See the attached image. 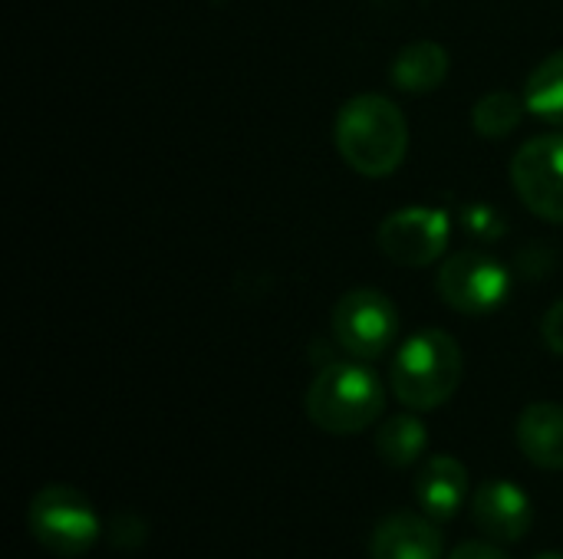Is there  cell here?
Instances as JSON below:
<instances>
[{
  "mask_svg": "<svg viewBox=\"0 0 563 559\" xmlns=\"http://www.w3.org/2000/svg\"><path fill=\"white\" fill-rule=\"evenodd\" d=\"M452 217L442 208L409 204L383 217L376 241L379 250L399 267H432L445 257Z\"/></svg>",
  "mask_w": 563,
  "mask_h": 559,
  "instance_id": "obj_8",
  "label": "cell"
},
{
  "mask_svg": "<svg viewBox=\"0 0 563 559\" xmlns=\"http://www.w3.org/2000/svg\"><path fill=\"white\" fill-rule=\"evenodd\" d=\"M528 112L525 96L518 92H488L472 105V125L482 138H508Z\"/></svg>",
  "mask_w": 563,
  "mask_h": 559,
  "instance_id": "obj_16",
  "label": "cell"
},
{
  "mask_svg": "<svg viewBox=\"0 0 563 559\" xmlns=\"http://www.w3.org/2000/svg\"><path fill=\"white\" fill-rule=\"evenodd\" d=\"M426 445H429V432H426L422 418H416L412 412L386 418L376 432V451L389 468L416 465L422 458Z\"/></svg>",
  "mask_w": 563,
  "mask_h": 559,
  "instance_id": "obj_14",
  "label": "cell"
},
{
  "mask_svg": "<svg viewBox=\"0 0 563 559\" xmlns=\"http://www.w3.org/2000/svg\"><path fill=\"white\" fill-rule=\"evenodd\" d=\"M462 369L459 339L445 329H422L396 349L389 382L409 412H435L459 392Z\"/></svg>",
  "mask_w": 563,
  "mask_h": 559,
  "instance_id": "obj_3",
  "label": "cell"
},
{
  "mask_svg": "<svg viewBox=\"0 0 563 559\" xmlns=\"http://www.w3.org/2000/svg\"><path fill=\"white\" fill-rule=\"evenodd\" d=\"M33 540L53 557L73 559L89 554L102 537V521L89 497L69 484H46L26 507Z\"/></svg>",
  "mask_w": 563,
  "mask_h": 559,
  "instance_id": "obj_4",
  "label": "cell"
},
{
  "mask_svg": "<svg viewBox=\"0 0 563 559\" xmlns=\"http://www.w3.org/2000/svg\"><path fill=\"white\" fill-rule=\"evenodd\" d=\"M472 517L488 540L518 544L531 530L534 507L515 481H485L472 497Z\"/></svg>",
  "mask_w": 563,
  "mask_h": 559,
  "instance_id": "obj_9",
  "label": "cell"
},
{
  "mask_svg": "<svg viewBox=\"0 0 563 559\" xmlns=\"http://www.w3.org/2000/svg\"><path fill=\"white\" fill-rule=\"evenodd\" d=\"M511 185L531 214L563 224V132L534 135L515 152Z\"/></svg>",
  "mask_w": 563,
  "mask_h": 559,
  "instance_id": "obj_7",
  "label": "cell"
},
{
  "mask_svg": "<svg viewBox=\"0 0 563 559\" xmlns=\"http://www.w3.org/2000/svg\"><path fill=\"white\" fill-rule=\"evenodd\" d=\"M445 537L426 514H389L369 540V559H442Z\"/></svg>",
  "mask_w": 563,
  "mask_h": 559,
  "instance_id": "obj_10",
  "label": "cell"
},
{
  "mask_svg": "<svg viewBox=\"0 0 563 559\" xmlns=\"http://www.w3.org/2000/svg\"><path fill=\"white\" fill-rule=\"evenodd\" d=\"M442 303H449L462 316H488L508 303L511 273L508 267L485 250H459L452 254L435 277Z\"/></svg>",
  "mask_w": 563,
  "mask_h": 559,
  "instance_id": "obj_6",
  "label": "cell"
},
{
  "mask_svg": "<svg viewBox=\"0 0 563 559\" xmlns=\"http://www.w3.org/2000/svg\"><path fill=\"white\" fill-rule=\"evenodd\" d=\"M518 448L541 471H563V405L534 402L518 418Z\"/></svg>",
  "mask_w": 563,
  "mask_h": 559,
  "instance_id": "obj_12",
  "label": "cell"
},
{
  "mask_svg": "<svg viewBox=\"0 0 563 559\" xmlns=\"http://www.w3.org/2000/svg\"><path fill=\"white\" fill-rule=\"evenodd\" d=\"M452 69V59H449V49L435 40H416L409 46H402L389 66V76H393V86L409 92V96H426V92H435L445 76Z\"/></svg>",
  "mask_w": 563,
  "mask_h": 559,
  "instance_id": "obj_13",
  "label": "cell"
},
{
  "mask_svg": "<svg viewBox=\"0 0 563 559\" xmlns=\"http://www.w3.org/2000/svg\"><path fill=\"white\" fill-rule=\"evenodd\" d=\"M534 559H563V554H541V557Z\"/></svg>",
  "mask_w": 563,
  "mask_h": 559,
  "instance_id": "obj_20",
  "label": "cell"
},
{
  "mask_svg": "<svg viewBox=\"0 0 563 559\" xmlns=\"http://www.w3.org/2000/svg\"><path fill=\"white\" fill-rule=\"evenodd\" d=\"M399 336V310L376 287H353L333 306V339L360 362L389 353Z\"/></svg>",
  "mask_w": 563,
  "mask_h": 559,
  "instance_id": "obj_5",
  "label": "cell"
},
{
  "mask_svg": "<svg viewBox=\"0 0 563 559\" xmlns=\"http://www.w3.org/2000/svg\"><path fill=\"white\" fill-rule=\"evenodd\" d=\"M521 96H525L531 115H538L551 125H563V49L544 56L531 69Z\"/></svg>",
  "mask_w": 563,
  "mask_h": 559,
  "instance_id": "obj_15",
  "label": "cell"
},
{
  "mask_svg": "<svg viewBox=\"0 0 563 559\" xmlns=\"http://www.w3.org/2000/svg\"><path fill=\"white\" fill-rule=\"evenodd\" d=\"M465 227H468L475 237L492 241V237H498V234L505 231V221H501L492 208L475 204V208H465Z\"/></svg>",
  "mask_w": 563,
  "mask_h": 559,
  "instance_id": "obj_17",
  "label": "cell"
},
{
  "mask_svg": "<svg viewBox=\"0 0 563 559\" xmlns=\"http://www.w3.org/2000/svg\"><path fill=\"white\" fill-rule=\"evenodd\" d=\"M307 418L327 435H360L376 425L386 412V385L379 376L356 362H330L323 366L303 399Z\"/></svg>",
  "mask_w": 563,
  "mask_h": 559,
  "instance_id": "obj_2",
  "label": "cell"
},
{
  "mask_svg": "<svg viewBox=\"0 0 563 559\" xmlns=\"http://www.w3.org/2000/svg\"><path fill=\"white\" fill-rule=\"evenodd\" d=\"M416 497L426 517L435 524H449L459 517V511L468 501V471L459 458L439 455L429 458L416 478Z\"/></svg>",
  "mask_w": 563,
  "mask_h": 559,
  "instance_id": "obj_11",
  "label": "cell"
},
{
  "mask_svg": "<svg viewBox=\"0 0 563 559\" xmlns=\"http://www.w3.org/2000/svg\"><path fill=\"white\" fill-rule=\"evenodd\" d=\"M340 158L363 178H389L402 168L409 152V122L402 109L379 96L360 92L346 99L333 122Z\"/></svg>",
  "mask_w": 563,
  "mask_h": 559,
  "instance_id": "obj_1",
  "label": "cell"
},
{
  "mask_svg": "<svg viewBox=\"0 0 563 559\" xmlns=\"http://www.w3.org/2000/svg\"><path fill=\"white\" fill-rule=\"evenodd\" d=\"M541 339L551 353L563 356V300H558L541 320Z\"/></svg>",
  "mask_w": 563,
  "mask_h": 559,
  "instance_id": "obj_18",
  "label": "cell"
},
{
  "mask_svg": "<svg viewBox=\"0 0 563 559\" xmlns=\"http://www.w3.org/2000/svg\"><path fill=\"white\" fill-rule=\"evenodd\" d=\"M449 559H511L495 540H468V544H459Z\"/></svg>",
  "mask_w": 563,
  "mask_h": 559,
  "instance_id": "obj_19",
  "label": "cell"
}]
</instances>
